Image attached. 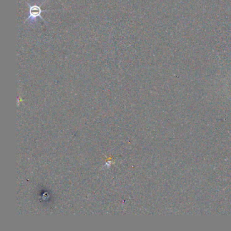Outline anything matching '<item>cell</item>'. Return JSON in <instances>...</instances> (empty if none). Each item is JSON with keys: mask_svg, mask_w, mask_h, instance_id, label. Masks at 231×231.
<instances>
[{"mask_svg": "<svg viewBox=\"0 0 231 231\" xmlns=\"http://www.w3.org/2000/svg\"><path fill=\"white\" fill-rule=\"evenodd\" d=\"M27 5L29 6V16L28 18L27 19V20H25V23H26L27 21H30V24H33V23L36 22L37 20V19L38 17H40V18L46 23V21L43 19V17H41V12H43L40 6H38L37 5L35 6H30L29 3H27Z\"/></svg>", "mask_w": 231, "mask_h": 231, "instance_id": "1", "label": "cell"}]
</instances>
